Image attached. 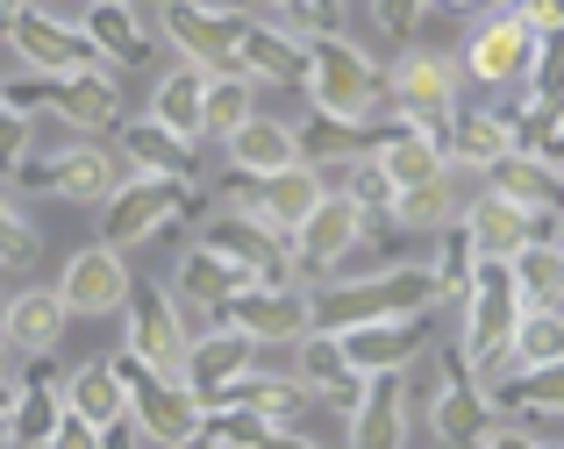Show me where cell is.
Wrapping results in <instances>:
<instances>
[{"mask_svg": "<svg viewBox=\"0 0 564 449\" xmlns=\"http://www.w3.org/2000/svg\"><path fill=\"white\" fill-rule=\"evenodd\" d=\"M508 122H514V150H522V157H536V164H551V172H564V108H557V100L522 94V100L508 108Z\"/></svg>", "mask_w": 564, "mask_h": 449, "instance_id": "d6a6232c", "label": "cell"}, {"mask_svg": "<svg viewBox=\"0 0 564 449\" xmlns=\"http://www.w3.org/2000/svg\"><path fill=\"white\" fill-rule=\"evenodd\" d=\"M471 272H479V250H471L465 221H443V229H436V258H429V278H436V299H465Z\"/></svg>", "mask_w": 564, "mask_h": 449, "instance_id": "8d00e7d4", "label": "cell"}, {"mask_svg": "<svg viewBox=\"0 0 564 449\" xmlns=\"http://www.w3.org/2000/svg\"><path fill=\"white\" fill-rule=\"evenodd\" d=\"M436 143H443V164H457V172L479 178L500 150H514V122H508V108H457Z\"/></svg>", "mask_w": 564, "mask_h": 449, "instance_id": "d4e9b609", "label": "cell"}, {"mask_svg": "<svg viewBox=\"0 0 564 449\" xmlns=\"http://www.w3.org/2000/svg\"><path fill=\"white\" fill-rule=\"evenodd\" d=\"M301 14L315 29H336V14H344V0H301Z\"/></svg>", "mask_w": 564, "mask_h": 449, "instance_id": "ee69618b", "label": "cell"}, {"mask_svg": "<svg viewBox=\"0 0 564 449\" xmlns=\"http://www.w3.org/2000/svg\"><path fill=\"white\" fill-rule=\"evenodd\" d=\"M122 407H129V393H122V379H115L108 357H94V364L65 371V414H72V421L108 428V421H122Z\"/></svg>", "mask_w": 564, "mask_h": 449, "instance_id": "f546056e", "label": "cell"}, {"mask_svg": "<svg viewBox=\"0 0 564 449\" xmlns=\"http://www.w3.org/2000/svg\"><path fill=\"white\" fill-rule=\"evenodd\" d=\"M386 79V114L408 129H429V136H443V122H451L465 100H457V65L436 51H408L393 72H379Z\"/></svg>", "mask_w": 564, "mask_h": 449, "instance_id": "277c9868", "label": "cell"}, {"mask_svg": "<svg viewBox=\"0 0 564 449\" xmlns=\"http://www.w3.org/2000/svg\"><path fill=\"white\" fill-rule=\"evenodd\" d=\"M143 8H158V29H165V43L186 57V65L229 72V43H236V29H243V22L200 8V0H143Z\"/></svg>", "mask_w": 564, "mask_h": 449, "instance_id": "2e32d148", "label": "cell"}, {"mask_svg": "<svg viewBox=\"0 0 564 449\" xmlns=\"http://www.w3.org/2000/svg\"><path fill=\"white\" fill-rule=\"evenodd\" d=\"M207 215V193L200 178H151V172H122V186L100 200V243L108 250H137L151 236H165L172 221H193Z\"/></svg>", "mask_w": 564, "mask_h": 449, "instance_id": "3957f363", "label": "cell"}, {"mask_svg": "<svg viewBox=\"0 0 564 449\" xmlns=\"http://www.w3.org/2000/svg\"><path fill=\"white\" fill-rule=\"evenodd\" d=\"M379 57L365 43H350L344 29H307V72H301V94L315 114H336V122H393L386 114V79H379Z\"/></svg>", "mask_w": 564, "mask_h": 449, "instance_id": "6da1fadb", "label": "cell"}, {"mask_svg": "<svg viewBox=\"0 0 564 449\" xmlns=\"http://www.w3.org/2000/svg\"><path fill=\"white\" fill-rule=\"evenodd\" d=\"M372 236V221L358 215L350 200H336V193H322L315 207H307L301 221H293V236H286V250H293V264H301V278L315 286V278H336L344 272V258Z\"/></svg>", "mask_w": 564, "mask_h": 449, "instance_id": "8992f818", "label": "cell"}, {"mask_svg": "<svg viewBox=\"0 0 564 449\" xmlns=\"http://www.w3.org/2000/svg\"><path fill=\"white\" fill-rule=\"evenodd\" d=\"M200 100H207V72L172 65L165 79L151 86V122H165L172 136H186V143H200Z\"/></svg>", "mask_w": 564, "mask_h": 449, "instance_id": "4dcf8cb0", "label": "cell"}, {"mask_svg": "<svg viewBox=\"0 0 564 449\" xmlns=\"http://www.w3.org/2000/svg\"><path fill=\"white\" fill-rule=\"evenodd\" d=\"M8 364H14V357H8V342H0V371H8Z\"/></svg>", "mask_w": 564, "mask_h": 449, "instance_id": "7dc6e473", "label": "cell"}, {"mask_svg": "<svg viewBox=\"0 0 564 449\" xmlns=\"http://www.w3.org/2000/svg\"><path fill=\"white\" fill-rule=\"evenodd\" d=\"M315 200H322V172H315V164H286V172H264V178L229 172L221 193H215V207L250 215L258 229H272V236H293V221H301Z\"/></svg>", "mask_w": 564, "mask_h": 449, "instance_id": "5b68a950", "label": "cell"}, {"mask_svg": "<svg viewBox=\"0 0 564 449\" xmlns=\"http://www.w3.org/2000/svg\"><path fill=\"white\" fill-rule=\"evenodd\" d=\"M429 321L436 314H379V321L336 328V350H344V364L358 379H386V371H408L429 350Z\"/></svg>", "mask_w": 564, "mask_h": 449, "instance_id": "9c48e42d", "label": "cell"}, {"mask_svg": "<svg viewBox=\"0 0 564 449\" xmlns=\"http://www.w3.org/2000/svg\"><path fill=\"white\" fill-rule=\"evenodd\" d=\"M508 278L522 307H564V243H522L508 258Z\"/></svg>", "mask_w": 564, "mask_h": 449, "instance_id": "836d02e7", "label": "cell"}, {"mask_svg": "<svg viewBox=\"0 0 564 449\" xmlns=\"http://www.w3.org/2000/svg\"><path fill=\"white\" fill-rule=\"evenodd\" d=\"M0 307H8V293H0Z\"/></svg>", "mask_w": 564, "mask_h": 449, "instance_id": "f907efd6", "label": "cell"}, {"mask_svg": "<svg viewBox=\"0 0 564 449\" xmlns=\"http://www.w3.org/2000/svg\"><path fill=\"white\" fill-rule=\"evenodd\" d=\"M0 449H8V421H0Z\"/></svg>", "mask_w": 564, "mask_h": 449, "instance_id": "c3c4849f", "label": "cell"}, {"mask_svg": "<svg viewBox=\"0 0 564 449\" xmlns=\"http://www.w3.org/2000/svg\"><path fill=\"white\" fill-rule=\"evenodd\" d=\"M100 442V428H86V421H72V414H65V421H57L51 428V436H43V449H94Z\"/></svg>", "mask_w": 564, "mask_h": 449, "instance_id": "b9f144b4", "label": "cell"}, {"mask_svg": "<svg viewBox=\"0 0 564 449\" xmlns=\"http://www.w3.org/2000/svg\"><path fill=\"white\" fill-rule=\"evenodd\" d=\"M465 178L457 164H443L436 178H422V186H400L393 207H386V229H408V236H436L443 221H457V207H465Z\"/></svg>", "mask_w": 564, "mask_h": 449, "instance_id": "484cf974", "label": "cell"}, {"mask_svg": "<svg viewBox=\"0 0 564 449\" xmlns=\"http://www.w3.org/2000/svg\"><path fill=\"white\" fill-rule=\"evenodd\" d=\"M422 22H429V0H372V29L393 43H414Z\"/></svg>", "mask_w": 564, "mask_h": 449, "instance_id": "f35d334b", "label": "cell"}, {"mask_svg": "<svg viewBox=\"0 0 564 449\" xmlns=\"http://www.w3.org/2000/svg\"><path fill=\"white\" fill-rule=\"evenodd\" d=\"M22 14V0H0V36H8V22Z\"/></svg>", "mask_w": 564, "mask_h": 449, "instance_id": "bcb514c9", "label": "cell"}, {"mask_svg": "<svg viewBox=\"0 0 564 449\" xmlns=\"http://www.w3.org/2000/svg\"><path fill=\"white\" fill-rule=\"evenodd\" d=\"M29 150H36V122H29V114H8V108H0V186H8V172L29 157Z\"/></svg>", "mask_w": 564, "mask_h": 449, "instance_id": "ab89813d", "label": "cell"}, {"mask_svg": "<svg viewBox=\"0 0 564 449\" xmlns=\"http://www.w3.org/2000/svg\"><path fill=\"white\" fill-rule=\"evenodd\" d=\"M14 51V65L22 72H86L100 65L94 43L79 36V22H65V14H43V8H22L8 22V36H0Z\"/></svg>", "mask_w": 564, "mask_h": 449, "instance_id": "7c38bea8", "label": "cell"}, {"mask_svg": "<svg viewBox=\"0 0 564 449\" xmlns=\"http://www.w3.org/2000/svg\"><path fill=\"white\" fill-rule=\"evenodd\" d=\"M122 172L129 164L115 157L108 143H65V150H51V178H43V193L51 200H72V207H100L115 186H122Z\"/></svg>", "mask_w": 564, "mask_h": 449, "instance_id": "ffe728a7", "label": "cell"}, {"mask_svg": "<svg viewBox=\"0 0 564 449\" xmlns=\"http://www.w3.org/2000/svg\"><path fill=\"white\" fill-rule=\"evenodd\" d=\"M436 278L429 264H379V272H358V278H315L307 286V328H358V321H379V314H436Z\"/></svg>", "mask_w": 564, "mask_h": 449, "instance_id": "7a4b0ae2", "label": "cell"}, {"mask_svg": "<svg viewBox=\"0 0 564 449\" xmlns=\"http://www.w3.org/2000/svg\"><path fill=\"white\" fill-rule=\"evenodd\" d=\"M286 350H293V379L307 385V399H322V407H336V414H350V407H358L365 379L344 364V350H336V336H329V328H307V336H293Z\"/></svg>", "mask_w": 564, "mask_h": 449, "instance_id": "603a6c76", "label": "cell"}, {"mask_svg": "<svg viewBox=\"0 0 564 449\" xmlns=\"http://www.w3.org/2000/svg\"><path fill=\"white\" fill-rule=\"evenodd\" d=\"M51 114L79 136H115L122 122V79L108 65H86V72H51Z\"/></svg>", "mask_w": 564, "mask_h": 449, "instance_id": "9a60e30c", "label": "cell"}, {"mask_svg": "<svg viewBox=\"0 0 564 449\" xmlns=\"http://www.w3.org/2000/svg\"><path fill=\"white\" fill-rule=\"evenodd\" d=\"M457 221H465L471 250L479 258H514L522 243H557V215H529V207L500 200V193H465V207H457Z\"/></svg>", "mask_w": 564, "mask_h": 449, "instance_id": "8fae6325", "label": "cell"}, {"mask_svg": "<svg viewBox=\"0 0 564 449\" xmlns=\"http://www.w3.org/2000/svg\"><path fill=\"white\" fill-rule=\"evenodd\" d=\"M529 57H536V36H529L522 22H514L508 8L500 14H486L479 29H471V43H465V72L479 86H522V72H529Z\"/></svg>", "mask_w": 564, "mask_h": 449, "instance_id": "d6986e66", "label": "cell"}, {"mask_svg": "<svg viewBox=\"0 0 564 449\" xmlns=\"http://www.w3.org/2000/svg\"><path fill=\"white\" fill-rule=\"evenodd\" d=\"M22 8H43V14H65V22H79L86 0H22Z\"/></svg>", "mask_w": 564, "mask_h": 449, "instance_id": "f6af8a7d", "label": "cell"}, {"mask_svg": "<svg viewBox=\"0 0 564 449\" xmlns=\"http://www.w3.org/2000/svg\"><path fill=\"white\" fill-rule=\"evenodd\" d=\"M344 442L350 449H408V393H400V371L365 379L358 407L344 414Z\"/></svg>", "mask_w": 564, "mask_h": 449, "instance_id": "cb8c5ba5", "label": "cell"}, {"mask_svg": "<svg viewBox=\"0 0 564 449\" xmlns=\"http://www.w3.org/2000/svg\"><path fill=\"white\" fill-rule=\"evenodd\" d=\"M465 449H557V442L529 436V428H514V421H486V428H479V436H471Z\"/></svg>", "mask_w": 564, "mask_h": 449, "instance_id": "60d3db41", "label": "cell"}, {"mask_svg": "<svg viewBox=\"0 0 564 449\" xmlns=\"http://www.w3.org/2000/svg\"><path fill=\"white\" fill-rule=\"evenodd\" d=\"M258 449H322V442L307 436V428H272V436H264Z\"/></svg>", "mask_w": 564, "mask_h": 449, "instance_id": "7bdbcfd3", "label": "cell"}, {"mask_svg": "<svg viewBox=\"0 0 564 449\" xmlns=\"http://www.w3.org/2000/svg\"><path fill=\"white\" fill-rule=\"evenodd\" d=\"M479 186L500 193V200H514V207H529V215H557V207H564L557 172L536 164V157H522V150H500V157L479 172Z\"/></svg>", "mask_w": 564, "mask_h": 449, "instance_id": "f1b7e54d", "label": "cell"}, {"mask_svg": "<svg viewBox=\"0 0 564 449\" xmlns=\"http://www.w3.org/2000/svg\"><path fill=\"white\" fill-rule=\"evenodd\" d=\"M258 364H264V350H258V342H250V336H236L229 321H215V328H200V336H186L180 385H186V393L207 407V399H215L221 385H236L243 371H258Z\"/></svg>", "mask_w": 564, "mask_h": 449, "instance_id": "4fadbf2b", "label": "cell"}, {"mask_svg": "<svg viewBox=\"0 0 564 449\" xmlns=\"http://www.w3.org/2000/svg\"><path fill=\"white\" fill-rule=\"evenodd\" d=\"M422 421H429V436L451 442V449H465L486 421H494V407H486V393L471 385V371L457 364V350H443V357H436V385H429Z\"/></svg>", "mask_w": 564, "mask_h": 449, "instance_id": "5bb4252c", "label": "cell"}, {"mask_svg": "<svg viewBox=\"0 0 564 449\" xmlns=\"http://www.w3.org/2000/svg\"><path fill=\"white\" fill-rule=\"evenodd\" d=\"M43 264V229L29 221L22 193L0 186V272H36Z\"/></svg>", "mask_w": 564, "mask_h": 449, "instance_id": "74e56055", "label": "cell"}, {"mask_svg": "<svg viewBox=\"0 0 564 449\" xmlns=\"http://www.w3.org/2000/svg\"><path fill=\"white\" fill-rule=\"evenodd\" d=\"M293 8H301V0H293Z\"/></svg>", "mask_w": 564, "mask_h": 449, "instance_id": "816d5d0a", "label": "cell"}, {"mask_svg": "<svg viewBox=\"0 0 564 449\" xmlns=\"http://www.w3.org/2000/svg\"><path fill=\"white\" fill-rule=\"evenodd\" d=\"M229 72H243L250 86H301L307 36L272 29V22H243V29H236V43H229Z\"/></svg>", "mask_w": 564, "mask_h": 449, "instance_id": "ac0fdd59", "label": "cell"}, {"mask_svg": "<svg viewBox=\"0 0 564 449\" xmlns=\"http://www.w3.org/2000/svg\"><path fill=\"white\" fill-rule=\"evenodd\" d=\"M508 357H514V371H551V364H564V307H522V314H514Z\"/></svg>", "mask_w": 564, "mask_h": 449, "instance_id": "1f68e13d", "label": "cell"}, {"mask_svg": "<svg viewBox=\"0 0 564 449\" xmlns=\"http://www.w3.org/2000/svg\"><path fill=\"white\" fill-rule=\"evenodd\" d=\"M129 286H137V272H129L122 250L86 243V250H72V258H65V272H57L51 293L65 299L72 321H115V314H122V299H129Z\"/></svg>", "mask_w": 564, "mask_h": 449, "instance_id": "52a82bcc", "label": "cell"}, {"mask_svg": "<svg viewBox=\"0 0 564 449\" xmlns=\"http://www.w3.org/2000/svg\"><path fill=\"white\" fill-rule=\"evenodd\" d=\"M115 157L129 164V172H151V178H200V143L172 136L165 122H151V114H137V122H115Z\"/></svg>", "mask_w": 564, "mask_h": 449, "instance_id": "7402d4cb", "label": "cell"}, {"mask_svg": "<svg viewBox=\"0 0 564 449\" xmlns=\"http://www.w3.org/2000/svg\"><path fill=\"white\" fill-rule=\"evenodd\" d=\"M494 8H514V0H494Z\"/></svg>", "mask_w": 564, "mask_h": 449, "instance_id": "681fc988", "label": "cell"}, {"mask_svg": "<svg viewBox=\"0 0 564 449\" xmlns=\"http://www.w3.org/2000/svg\"><path fill=\"white\" fill-rule=\"evenodd\" d=\"M79 36L94 43V57L108 72L143 65V57H151V8H143V0H86Z\"/></svg>", "mask_w": 564, "mask_h": 449, "instance_id": "e0dca14e", "label": "cell"}, {"mask_svg": "<svg viewBox=\"0 0 564 449\" xmlns=\"http://www.w3.org/2000/svg\"><path fill=\"white\" fill-rule=\"evenodd\" d=\"M215 321H229L258 350H286L293 336H307V286H236Z\"/></svg>", "mask_w": 564, "mask_h": 449, "instance_id": "30bf717a", "label": "cell"}, {"mask_svg": "<svg viewBox=\"0 0 564 449\" xmlns=\"http://www.w3.org/2000/svg\"><path fill=\"white\" fill-rule=\"evenodd\" d=\"M221 157H229V172H243V178L286 172V164H301V150H293V122H279V114H250L243 129L221 136Z\"/></svg>", "mask_w": 564, "mask_h": 449, "instance_id": "83f0119b", "label": "cell"}, {"mask_svg": "<svg viewBox=\"0 0 564 449\" xmlns=\"http://www.w3.org/2000/svg\"><path fill=\"white\" fill-rule=\"evenodd\" d=\"M250 114H258V86L243 79V72H207V100H200V136H229V129H243Z\"/></svg>", "mask_w": 564, "mask_h": 449, "instance_id": "d590c367", "label": "cell"}, {"mask_svg": "<svg viewBox=\"0 0 564 449\" xmlns=\"http://www.w3.org/2000/svg\"><path fill=\"white\" fill-rule=\"evenodd\" d=\"M186 314L180 299H172L165 286H129L122 299V350L137 357V364L165 371V379H180V357H186Z\"/></svg>", "mask_w": 564, "mask_h": 449, "instance_id": "ba28073f", "label": "cell"}, {"mask_svg": "<svg viewBox=\"0 0 564 449\" xmlns=\"http://www.w3.org/2000/svg\"><path fill=\"white\" fill-rule=\"evenodd\" d=\"M293 150H301V164H344L358 157V150H372V129L365 122H336V114H307V122H293Z\"/></svg>", "mask_w": 564, "mask_h": 449, "instance_id": "e575fe53", "label": "cell"}, {"mask_svg": "<svg viewBox=\"0 0 564 449\" xmlns=\"http://www.w3.org/2000/svg\"><path fill=\"white\" fill-rule=\"evenodd\" d=\"M65 328H72V314L51 286H22L0 307V342H8V357H57Z\"/></svg>", "mask_w": 564, "mask_h": 449, "instance_id": "44dd1931", "label": "cell"}, {"mask_svg": "<svg viewBox=\"0 0 564 449\" xmlns=\"http://www.w3.org/2000/svg\"><path fill=\"white\" fill-rule=\"evenodd\" d=\"M372 164L400 186H422V178L443 172V143L429 129H408V122H372Z\"/></svg>", "mask_w": 564, "mask_h": 449, "instance_id": "4316f807", "label": "cell"}]
</instances>
